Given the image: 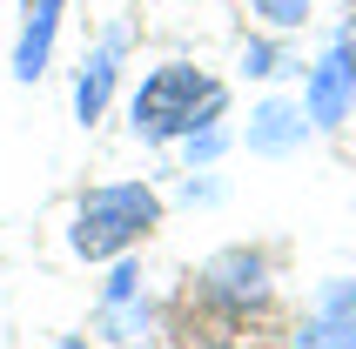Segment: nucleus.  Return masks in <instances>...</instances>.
I'll return each instance as SVG.
<instances>
[{"mask_svg":"<svg viewBox=\"0 0 356 349\" xmlns=\"http://www.w3.org/2000/svg\"><path fill=\"white\" fill-rule=\"evenodd\" d=\"M222 108H229V95H222L202 67L168 60V67H155V74L135 88V108H128V115H135L141 141H188L195 128H216Z\"/></svg>","mask_w":356,"mask_h":349,"instance_id":"1","label":"nucleus"},{"mask_svg":"<svg viewBox=\"0 0 356 349\" xmlns=\"http://www.w3.org/2000/svg\"><path fill=\"white\" fill-rule=\"evenodd\" d=\"M155 222H161V195L148 188V181H101V188L81 195L67 242H74V255H88V262H108V255H128Z\"/></svg>","mask_w":356,"mask_h":349,"instance_id":"2","label":"nucleus"},{"mask_svg":"<svg viewBox=\"0 0 356 349\" xmlns=\"http://www.w3.org/2000/svg\"><path fill=\"white\" fill-rule=\"evenodd\" d=\"M356 101V27H343L337 47L309 67V88H302V115H309V128H343V115H350Z\"/></svg>","mask_w":356,"mask_h":349,"instance_id":"3","label":"nucleus"},{"mask_svg":"<svg viewBox=\"0 0 356 349\" xmlns=\"http://www.w3.org/2000/svg\"><path fill=\"white\" fill-rule=\"evenodd\" d=\"M202 295L222 302V309H249L269 295V262L256 249H222L209 269H202Z\"/></svg>","mask_w":356,"mask_h":349,"instance_id":"4","label":"nucleus"},{"mask_svg":"<svg viewBox=\"0 0 356 349\" xmlns=\"http://www.w3.org/2000/svg\"><path fill=\"white\" fill-rule=\"evenodd\" d=\"M302 349H356V282H337L323 289L309 330H302Z\"/></svg>","mask_w":356,"mask_h":349,"instance_id":"5","label":"nucleus"},{"mask_svg":"<svg viewBox=\"0 0 356 349\" xmlns=\"http://www.w3.org/2000/svg\"><path fill=\"white\" fill-rule=\"evenodd\" d=\"M60 7H67V0H34V14H27V27H20V40H14V74L20 81H40V74H47Z\"/></svg>","mask_w":356,"mask_h":349,"instance_id":"6","label":"nucleus"},{"mask_svg":"<svg viewBox=\"0 0 356 349\" xmlns=\"http://www.w3.org/2000/svg\"><path fill=\"white\" fill-rule=\"evenodd\" d=\"M115 60H121V34H108L95 54H88L81 81H74V115H81V121H101V115H108V95H115Z\"/></svg>","mask_w":356,"mask_h":349,"instance_id":"7","label":"nucleus"},{"mask_svg":"<svg viewBox=\"0 0 356 349\" xmlns=\"http://www.w3.org/2000/svg\"><path fill=\"white\" fill-rule=\"evenodd\" d=\"M302 128H309V115L302 108H289V101H262L256 121H249V148H262V155H282V148H296Z\"/></svg>","mask_w":356,"mask_h":349,"instance_id":"8","label":"nucleus"},{"mask_svg":"<svg viewBox=\"0 0 356 349\" xmlns=\"http://www.w3.org/2000/svg\"><path fill=\"white\" fill-rule=\"evenodd\" d=\"M249 7H256L269 27H302V20H309V0H249Z\"/></svg>","mask_w":356,"mask_h":349,"instance_id":"9","label":"nucleus"},{"mask_svg":"<svg viewBox=\"0 0 356 349\" xmlns=\"http://www.w3.org/2000/svg\"><path fill=\"white\" fill-rule=\"evenodd\" d=\"M249 74H276V47H269V40L249 47Z\"/></svg>","mask_w":356,"mask_h":349,"instance_id":"10","label":"nucleus"},{"mask_svg":"<svg viewBox=\"0 0 356 349\" xmlns=\"http://www.w3.org/2000/svg\"><path fill=\"white\" fill-rule=\"evenodd\" d=\"M135 282H141L135 269H115V282H108V302H128V295H135Z\"/></svg>","mask_w":356,"mask_h":349,"instance_id":"11","label":"nucleus"}]
</instances>
